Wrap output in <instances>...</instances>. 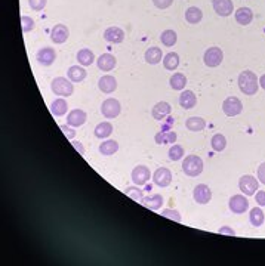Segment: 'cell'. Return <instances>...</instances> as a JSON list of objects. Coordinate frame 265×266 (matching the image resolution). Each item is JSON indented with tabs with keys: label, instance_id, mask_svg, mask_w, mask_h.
Returning <instances> with one entry per match:
<instances>
[{
	"label": "cell",
	"instance_id": "obj_1",
	"mask_svg": "<svg viewBox=\"0 0 265 266\" xmlns=\"http://www.w3.org/2000/svg\"><path fill=\"white\" fill-rule=\"evenodd\" d=\"M239 87L245 95H255L258 92L260 87V78L257 77V74L251 70H245L240 73L239 76Z\"/></svg>",
	"mask_w": 265,
	"mask_h": 266
},
{
	"label": "cell",
	"instance_id": "obj_21",
	"mask_svg": "<svg viewBox=\"0 0 265 266\" xmlns=\"http://www.w3.org/2000/svg\"><path fill=\"white\" fill-rule=\"evenodd\" d=\"M254 19V12L249 9V7H240L237 9L236 12V21L240 24V25H248L251 24Z\"/></svg>",
	"mask_w": 265,
	"mask_h": 266
},
{
	"label": "cell",
	"instance_id": "obj_7",
	"mask_svg": "<svg viewBox=\"0 0 265 266\" xmlns=\"http://www.w3.org/2000/svg\"><path fill=\"white\" fill-rule=\"evenodd\" d=\"M258 185H260L258 179H255V178L251 176V175H245V176H242L240 181H239V187H240L242 192H243L245 195H248V197L254 195V194L258 191Z\"/></svg>",
	"mask_w": 265,
	"mask_h": 266
},
{
	"label": "cell",
	"instance_id": "obj_22",
	"mask_svg": "<svg viewBox=\"0 0 265 266\" xmlns=\"http://www.w3.org/2000/svg\"><path fill=\"white\" fill-rule=\"evenodd\" d=\"M67 74H68V80H71L73 83H80V81H83V80L86 78V71H85V68L77 67V65L70 67L68 71H67Z\"/></svg>",
	"mask_w": 265,
	"mask_h": 266
},
{
	"label": "cell",
	"instance_id": "obj_3",
	"mask_svg": "<svg viewBox=\"0 0 265 266\" xmlns=\"http://www.w3.org/2000/svg\"><path fill=\"white\" fill-rule=\"evenodd\" d=\"M50 89L55 95L58 96H71L73 92H74V87H73V81L71 80H67L64 77H56L52 80V84H50Z\"/></svg>",
	"mask_w": 265,
	"mask_h": 266
},
{
	"label": "cell",
	"instance_id": "obj_46",
	"mask_svg": "<svg viewBox=\"0 0 265 266\" xmlns=\"http://www.w3.org/2000/svg\"><path fill=\"white\" fill-rule=\"evenodd\" d=\"M220 234H225V235H231V237H236V232H234V229H231L230 227H222L220 231H218Z\"/></svg>",
	"mask_w": 265,
	"mask_h": 266
},
{
	"label": "cell",
	"instance_id": "obj_16",
	"mask_svg": "<svg viewBox=\"0 0 265 266\" xmlns=\"http://www.w3.org/2000/svg\"><path fill=\"white\" fill-rule=\"evenodd\" d=\"M171 111H172V107H171L168 102L160 101V102H157V104L153 107L151 114H153V118H156L157 121H162L163 118H166V117L171 114Z\"/></svg>",
	"mask_w": 265,
	"mask_h": 266
},
{
	"label": "cell",
	"instance_id": "obj_43",
	"mask_svg": "<svg viewBox=\"0 0 265 266\" xmlns=\"http://www.w3.org/2000/svg\"><path fill=\"white\" fill-rule=\"evenodd\" d=\"M255 201L260 206H265V191H257L255 194Z\"/></svg>",
	"mask_w": 265,
	"mask_h": 266
},
{
	"label": "cell",
	"instance_id": "obj_45",
	"mask_svg": "<svg viewBox=\"0 0 265 266\" xmlns=\"http://www.w3.org/2000/svg\"><path fill=\"white\" fill-rule=\"evenodd\" d=\"M61 130L67 135V138H68V139H73V138H74V135H76V132H74V130H71L68 126H61Z\"/></svg>",
	"mask_w": 265,
	"mask_h": 266
},
{
	"label": "cell",
	"instance_id": "obj_18",
	"mask_svg": "<svg viewBox=\"0 0 265 266\" xmlns=\"http://www.w3.org/2000/svg\"><path fill=\"white\" fill-rule=\"evenodd\" d=\"M104 38L108 43H122L125 40V33L119 27H108L104 31Z\"/></svg>",
	"mask_w": 265,
	"mask_h": 266
},
{
	"label": "cell",
	"instance_id": "obj_26",
	"mask_svg": "<svg viewBox=\"0 0 265 266\" xmlns=\"http://www.w3.org/2000/svg\"><path fill=\"white\" fill-rule=\"evenodd\" d=\"M145 61L151 65L154 64H159L160 61H163V53H162V49L160 47H150L147 52H145Z\"/></svg>",
	"mask_w": 265,
	"mask_h": 266
},
{
	"label": "cell",
	"instance_id": "obj_15",
	"mask_svg": "<svg viewBox=\"0 0 265 266\" xmlns=\"http://www.w3.org/2000/svg\"><path fill=\"white\" fill-rule=\"evenodd\" d=\"M86 118H88V117H86V113H85L83 110L76 108V110H73V111L68 113L67 124L71 126V127H80L82 124H85Z\"/></svg>",
	"mask_w": 265,
	"mask_h": 266
},
{
	"label": "cell",
	"instance_id": "obj_14",
	"mask_svg": "<svg viewBox=\"0 0 265 266\" xmlns=\"http://www.w3.org/2000/svg\"><path fill=\"white\" fill-rule=\"evenodd\" d=\"M153 181L157 187H168L172 182V173L166 167H159L153 175Z\"/></svg>",
	"mask_w": 265,
	"mask_h": 266
},
{
	"label": "cell",
	"instance_id": "obj_13",
	"mask_svg": "<svg viewBox=\"0 0 265 266\" xmlns=\"http://www.w3.org/2000/svg\"><path fill=\"white\" fill-rule=\"evenodd\" d=\"M212 6L220 16H230L234 12L233 0H212Z\"/></svg>",
	"mask_w": 265,
	"mask_h": 266
},
{
	"label": "cell",
	"instance_id": "obj_29",
	"mask_svg": "<svg viewBox=\"0 0 265 266\" xmlns=\"http://www.w3.org/2000/svg\"><path fill=\"white\" fill-rule=\"evenodd\" d=\"M202 18H203V12H202L199 7L191 6V7H188L187 12H185V19H187V22H190V24H193V25L199 24V22L202 21Z\"/></svg>",
	"mask_w": 265,
	"mask_h": 266
},
{
	"label": "cell",
	"instance_id": "obj_37",
	"mask_svg": "<svg viewBox=\"0 0 265 266\" xmlns=\"http://www.w3.org/2000/svg\"><path fill=\"white\" fill-rule=\"evenodd\" d=\"M168 154H169V158H171L172 161H179V160L184 157L185 151H184V148H182L181 145H172Z\"/></svg>",
	"mask_w": 265,
	"mask_h": 266
},
{
	"label": "cell",
	"instance_id": "obj_38",
	"mask_svg": "<svg viewBox=\"0 0 265 266\" xmlns=\"http://www.w3.org/2000/svg\"><path fill=\"white\" fill-rule=\"evenodd\" d=\"M125 194H126L129 198L135 200V201H142V198H144L142 190H139V188H136V187H129V188H126Z\"/></svg>",
	"mask_w": 265,
	"mask_h": 266
},
{
	"label": "cell",
	"instance_id": "obj_28",
	"mask_svg": "<svg viewBox=\"0 0 265 266\" xmlns=\"http://www.w3.org/2000/svg\"><path fill=\"white\" fill-rule=\"evenodd\" d=\"M169 84L174 90H184V87L187 86V77L182 73H175L171 77Z\"/></svg>",
	"mask_w": 265,
	"mask_h": 266
},
{
	"label": "cell",
	"instance_id": "obj_40",
	"mask_svg": "<svg viewBox=\"0 0 265 266\" xmlns=\"http://www.w3.org/2000/svg\"><path fill=\"white\" fill-rule=\"evenodd\" d=\"M162 216L168 218V219H172L175 222H181V215L177 212V210H171V209H166L162 212Z\"/></svg>",
	"mask_w": 265,
	"mask_h": 266
},
{
	"label": "cell",
	"instance_id": "obj_36",
	"mask_svg": "<svg viewBox=\"0 0 265 266\" xmlns=\"http://www.w3.org/2000/svg\"><path fill=\"white\" fill-rule=\"evenodd\" d=\"M177 38L178 37H177V33L174 30H165L160 36V41L168 47H172L177 43Z\"/></svg>",
	"mask_w": 265,
	"mask_h": 266
},
{
	"label": "cell",
	"instance_id": "obj_10",
	"mask_svg": "<svg viewBox=\"0 0 265 266\" xmlns=\"http://www.w3.org/2000/svg\"><path fill=\"white\" fill-rule=\"evenodd\" d=\"M228 206H230V210L233 213L242 215V213H245L249 209V201L243 195H233L230 198V201H228Z\"/></svg>",
	"mask_w": 265,
	"mask_h": 266
},
{
	"label": "cell",
	"instance_id": "obj_30",
	"mask_svg": "<svg viewBox=\"0 0 265 266\" xmlns=\"http://www.w3.org/2000/svg\"><path fill=\"white\" fill-rule=\"evenodd\" d=\"M111 133H113V126H111V123H108V121H102V123H99V124L95 127V136L99 138V139H105V138H108Z\"/></svg>",
	"mask_w": 265,
	"mask_h": 266
},
{
	"label": "cell",
	"instance_id": "obj_5",
	"mask_svg": "<svg viewBox=\"0 0 265 266\" xmlns=\"http://www.w3.org/2000/svg\"><path fill=\"white\" fill-rule=\"evenodd\" d=\"M203 61L208 67L211 68H215L218 67L222 61H224V52L221 50V47H209L206 52H205V56H203Z\"/></svg>",
	"mask_w": 265,
	"mask_h": 266
},
{
	"label": "cell",
	"instance_id": "obj_31",
	"mask_svg": "<svg viewBox=\"0 0 265 266\" xmlns=\"http://www.w3.org/2000/svg\"><path fill=\"white\" fill-rule=\"evenodd\" d=\"M154 141H156V144H160V145H163V144H174V142H177V133L175 132H159L156 136H154Z\"/></svg>",
	"mask_w": 265,
	"mask_h": 266
},
{
	"label": "cell",
	"instance_id": "obj_41",
	"mask_svg": "<svg viewBox=\"0 0 265 266\" xmlns=\"http://www.w3.org/2000/svg\"><path fill=\"white\" fill-rule=\"evenodd\" d=\"M46 3H47V0H28V4H30V7H31L33 10H42V9H44Z\"/></svg>",
	"mask_w": 265,
	"mask_h": 266
},
{
	"label": "cell",
	"instance_id": "obj_48",
	"mask_svg": "<svg viewBox=\"0 0 265 266\" xmlns=\"http://www.w3.org/2000/svg\"><path fill=\"white\" fill-rule=\"evenodd\" d=\"M73 145H74V147H76V148H77V150L80 151V154H83V148H82V147H80V145H79L77 142H73Z\"/></svg>",
	"mask_w": 265,
	"mask_h": 266
},
{
	"label": "cell",
	"instance_id": "obj_27",
	"mask_svg": "<svg viewBox=\"0 0 265 266\" xmlns=\"http://www.w3.org/2000/svg\"><path fill=\"white\" fill-rule=\"evenodd\" d=\"M67 110H68V104H67V101L62 99V98L55 99V101L52 102V105H50V111H52V114L56 115V117H62V115L67 113Z\"/></svg>",
	"mask_w": 265,
	"mask_h": 266
},
{
	"label": "cell",
	"instance_id": "obj_17",
	"mask_svg": "<svg viewBox=\"0 0 265 266\" xmlns=\"http://www.w3.org/2000/svg\"><path fill=\"white\" fill-rule=\"evenodd\" d=\"M98 87H99V90L104 92V93H113V92L117 89V80H116L113 76L105 74V76H102V77L99 78Z\"/></svg>",
	"mask_w": 265,
	"mask_h": 266
},
{
	"label": "cell",
	"instance_id": "obj_47",
	"mask_svg": "<svg viewBox=\"0 0 265 266\" xmlns=\"http://www.w3.org/2000/svg\"><path fill=\"white\" fill-rule=\"evenodd\" d=\"M260 86L265 90V74H263V76L260 77Z\"/></svg>",
	"mask_w": 265,
	"mask_h": 266
},
{
	"label": "cell",
	"instance_id": "obj_33",
	"mask_svg": "<svg viewBox=\"0 0 265 266\" xmlns=\"http://www.w3.org/2000/svg\"><path fill=\"white\" fill-rule=\"evenodd\" d=\"M117 150H119V144L116 141H113V139L111 141H104L99 145V152L102 155H113V154L117 152Z\"/></svg>",
	"mask_w": 265,
	"mask_h": 266
},
{
	"label": "cell",
	"instance_id": "obj_44",
	"mask_svg": "<svg viewBox=\"0 0 265 266\" xmlns=\"http://www.w3.org/2000/svg\"><path fill=\"white\" fill-rule=\"evenodd\" d=\"M258 179H260L261 184H264L265 185V163H263V164L260 166V169H258Z\"/></svg>",
	"mask_w": 265,
	"mask_h": 266
},
{
	"label": "cell",
	"instance_id": "obj_35",
	"mask_svg": "<svg viewBox=\"0 0 265 266\" xmlns=\"http://www.w3.org/2000/svg\"><path fill=\"white\" fill-rule=\"evenodd\" d=\"M264 213H263V210H261L260 207H255V209L251 210V213H249V221H251V224H252L254 227H261V225L264 224Z\"/></svg>",
	"mask_w": 265,
	"mask_h": 266
},
{
	"label": "cell",
	"instance_id": "obj_4",
	"mask_svg": "<svg viewBox=\"0 0 265 266\" xmlns=\"http://www.w3.org/2000/svg\"><path fill=\"white\" fill-rule=\"evenodd\" d=\"M120 111H122V105L114 98L105 99L101 105V113L105 118H116V117H119Z\"/></svg>",
	"mask_w": 265,
	"mask_h": 266
},
{
	"label": "cell",
	"instance_id": "obj_11",
	"mask_svg": "<svg viewBox=\"0 0 265 266\" xmlns=\"http://www.w3.org/2000/svg\"><path fill=\"white\" fill-rule=\"evenodd\" d=\"M68 36H70V31H68V27L64 25V24H56L53 28H52V33H50V38L53 43L56 44H62L68 40Z\"/></svg>",
	"mask_w": 265,
	"mask_h": 266
},
{
	"label": "cell",
	"instance_id": "obj_23",
	"mask_svg": "<svg viewBox=\"0 0 265 266\" xmlns=\"http://www.w3.org/2000/svg\"><path fill=\"white\" fill-rule=\"evenodd\" d=\"M77 61H79V64L80 65H85V67H89V65H92L93 64V61H95V55H93V52L90 50V49H80L79 52H77Z\"/></svg>",
	"mask_w": 265,
	"mask_h": 266
},
{
	"label": "cell",
	"instance_id": "obj_34",
	"mask_svg": "<svg viewBox=\"0 0 265 266\" xmlns=\"http://www.w3.org/2000/svg\"><path fill=\"white\" fill-rule=\"evenodd\" d=\"M211 145H212L214 151L221 152V151H224L227 148V138L224 135H221V133H217V135H214V138L211 141Z\"/></svg>",
	"mask_w": 265,
	"mask_h": 266
},
{
	"label": "cell",
	"instance_id": "obj_24",
	"mask_svg": "<svg viewBox=\"0 0 265 266\" xmlns=\"http://www.w3.org/2000/svg\"><path fill=\"white\" fill-rule=\"evenodd\" d=\"M179 62H181V59H179V55H178L177 52H169V53H166L165 58H163V65H165V68H166V70H171V71L177 70V68L179 67Z\"/></svg>",
	"mask_w": 265,
	"mask_h": 266
},
{
	"label": "cell",
	"instance_id": "obj_12",
	"mask_svg": "<svg viewBox=\"0 0 265 266\" xmlns=\"http://www.w3.org/2000/svg\"><path fill=\"white\" fill-rule=\"evenodd\" d=\"M36 59H37L39 64H42V65H44V67H49V65H52V64L55 62V59H56V52H55V49H52V47H42V49L37 52Z\"/></svg>",
	"mask_w": 265,
	"mask_h": 266
},
{
	"label": "cell",
	"instance_id": "obj_2",
	"mask_svg": "<svg viewBox=\"0 0 265 266\" xmlns=\"http://www.w3.org/2000/svg\"><path fill=\"white\" fill-rule=\"evenodd\" d=\"M203 160L199 155H188L182 161V170L187 176L196 178L203 172Z\"/></svg>",
	"mask_w": 265,
	"mask_h": 266
},
{
	"label": "cell",
	"instance_id": "obj_39",
	"mask_svg": "<svg viewBox=\"0 0 265 266\" xmlns=\"http://www.w3.org/2000/svg\"><path fill=\"white\" fill-rule=\"evenodd\" d=\"M21 22H22V31L24 33H28V31H31L34 28V21L30 16H22Z\"/></svg>",
	"mask_w": 265,
	"mask_h": 266
},
{
	"label": "cell",
	"instance_id": "obj_9",
	"mask_svg": "<svg viewBox=\"0 0 265 266\" xmlns=\"http://www.w3.org/2000/svg\"><path fill=\"white\" fill-rule=\"evenodd\" d=\"M193 198L196 203L205 206L211 201L212 198V192H211V188L205 184H199L196 188H194V192H193Z\"/></svg>",
	"mask_w": 265,
	"mask_h": 266
},
{
	"label": "cell",
	"instance_id": "obj_32",
	"mask_svg": "<svg viewBox=\"0 0 265 266\" xmlns=\"http://www.w3.org/2000/svg\"><path fill=\"white\" fill-rule=\"evenodd\" d=\"M187 129L191 132H200L206 127V121L202 117H190L185 123Z\"/></svg>",
	"mask_w": 265,
	"mask_h": 266
},
{
	"label": "cell",
	"instance_id": "obj_6",
	"mask_svg": "<svg viewBox=\"0 0 265 266\" xmlns=\"http://www.w3.org/2000/svg\"><path fill=\"white\" fill-rule=\"evenodd\" d=\"M222 110H224L225 115H228V117H236V115H239V114L243 111V104H242V101H240L239 98L230 96V98H227V99L224 101Z\"/></svg>",
	"mask_w": 265,
	"mask_h": 266
},
{
	"label": "cell",
	"instance_id": "obj_20",
	"mask_svg": "<svg viewBox=\"0 0 265 266\" xmlns=\"http://www.w3.org/2000/svg\"><path fill=\"white\" fill-rule=\"evenodd\" d=\"M117 61L111 53H102L98 59V68L101 71H111L116 67Z\"/></svg>",
	"mask_w": 265,
	"mask_h": 266
},
{
	"label": "cell",
	"instance_id": "obj_19",
	"mask_svg": "<svg viewBox=\"0 0 265 266\" xmlns=\"http://www.w3.org/2000/svg\"><path fill=\"white\" fill-rule=\"evenodd\" d=\"M179 104H181L182 108L191 110V108H194L196 104H197V96H196L194 92H191V90H182V93H181V96H179Z\"/></svg>",
	"mask_w": 265,
	"mask_h": 266
},
{
	"label": "cell",
	"instance_id": "obj_42",
	"mask_svg": "<svg viewBox=\"0 0 265 266\" xmlns=\"http://www.w3.org/2000/svg\"><path fill=\"white\" fill-rule=\"evenodd\" d=\"M153 3L159 9H168L174 3V0H153Z\"/></svg>",
	"mask_w": 265,
	"mask_h": 266
},
{
	"label": "cell",
	"instance_id": "obj_25",
	"mask_svg": "<svg viewBox=\"0 0 265 266\" xmlns=\"http://www.w3.org/2000/svg\"><path fill=\"white\" fill-rule=\"evenodd\" d=\"M145 207L151 209V210H159L163 204V197L159 195V194H154V195H148V197H144L142 201H141Z\"/></svg>",
	"mask_w": 265,
	"mask_h": 266
},
{
	"label": "cell",
	"instance_id": "obj_8",
	"mask_svg": "<svg viewBox=\"0 0 265 266\" xmlns=\"http://www.w3.org/2000/svg\"><path fill=\"white\" fill-rule=\"evenodd\" d=\"M151 172L147 166H138L132 170V175H131V179L133 181L135 185H144L147 184L150 179H151Z\"/></svg>",
	"mask_w": 265,
	"mask_h": 266
}]
</instances>
